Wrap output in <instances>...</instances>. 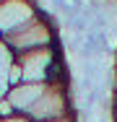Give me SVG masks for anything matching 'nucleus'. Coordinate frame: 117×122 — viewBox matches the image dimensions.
I'll return each mask as SVG.
<instances>
[{
  "label": "nucleus",
  "mask_w": 117,
  "mask_h": 122,
  "mask_svg": "<svg viewBox=\"0 0 117 122\" xmlns=\"http://www.w3.org/2000/svg\"><path fill=\"white\" fill-rule=\"evenodd\" d=\"M115 104H117V91H115Z\"/></svg>",
  "instance_id": "obj_8"
},
{
  "label": "nucleus",
  "mask_w": 117,
  "mask_h": 122,
  "mask_svg": "<svg viewBox=\"0 0 117 122\" xmlns=\"http://www.w3.org/2000/svg\"><path fill=\"white\" fill-rule=\"evenodd\" d=\"M5 47L16 55H23V52H34V49L42 47H55L57 44V36H55V29L47 21L42 13H37L31 21H26L21 29H16L13 34H8L5 39Z\"/></svg>",
  "instance_id": "obj_1"
},
{
  "label": "nucleus",
  "mask_w": 117,
  "mask_h": 122,
  "mask_svg": "<svg viewBox=\"0 0 117 122\" xmlns=\"http://www.w3.org/2000/svg\"><path fill=\"white\" fill-rule=\"evenodd\" d=\"M55 122H75V114L73 117H65V120H55Z\"/></svg>",
  "instance_id": "obj_6"
},
{
  "label": "nucleus",
  "mask_w": 117,
  "mask_h": 122,
  "mask_svg": "<svg viewBox=\"0 0 117 122\" xmlns=\"http://www.w3.org/2000/svg\"><path fill=\"white\" fill-rule=\"evenodd\" d=\"M112 122H117V104H115V114H112Z\"/></svg>",
  "instance_id": "obj_7"
},
{
  "label": "nucleus",
  "mask_w": 117,
  "mask_h": 122,
  "mask_svg": "<svg viewBox=\"0 0 117 122\" xmlns=\"http://www.w3.org/2000/svg\"><path fill=\"white\" fill-rule=\"evenodd\" d=\"M26 117L31 122H55L73 117V104L68 96V86L65 83H47L44 94L34 101V107L26 112Z\"/></svg>",
  "instance_id": "obj_2"
},
{
  "label": "nucleus",
  "mask_w": 117,
  "mask_h": 122,
  "mask_svg": "<svg viewBox=\"0 0 117 122\" xmlns=\"http://www.w3.org/2000/svg\"><path fill=\"white\" fill-rule=\"evenodd\" d=\"M44 88H47V83H18V86H11V88H8L5 101L13 107V112L26 114V112L34 107V101L44 94Z\"/></svg>",
  "instance_id": "obj_4"
},
{
  "label": "nucleus",
  "mask_w": 117,
  "mask_h": 122,
  "mask_svg": "<svg viewBox=\"0 0 117 122\" xmlns=\"http://www.w3.org/2000/svg\"><path fill=\"white\" fill-rule=\"evenodd\" d=\"M39 10L31 0H3L0 3V39L21 29L26 21H31Z\"/></svg>",
  "instance_id": "obj_3"
},
{
  "label": "nucleus",
  "mask_w": 117,
  "mask_h": 122,
  "mask_svg": "<svg viewBox=\"0 0 117 122\" xmlns=\"http://www.w3.org/2000/svg\"><path fill=\"white\" fill-rule=\"evenodd\" d=\"M0 122H31V120L21 112H16V114H8V117H0Z\"/></svg>",
  "instance_id": "obj_5"
}]
</instances>
